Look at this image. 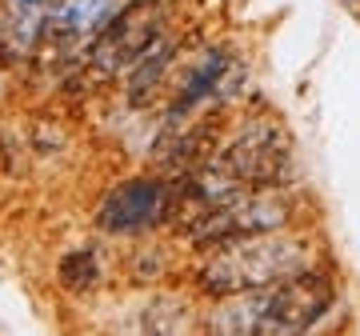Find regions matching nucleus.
Masks as SVG:
<instances>
[{
	"label": "nucleus",
	"instance_id": "obj_9",
	"mask_svg": "<svg viewBox=\"0 0 360 336\" xmlns=\"http://www.w3.org/2000/svg\"><path fill=\"white\" fill-rule=\"evenodd\" d=\"M208 336H276V300L272 288L220 297V304L205 316Z\"/></svg>",
	"mask_w": 360,
	"mask_h": 336
},
{
	"label": "nucleus",
	"instance_id": "obj_3",
	"mask_svg": "<svg viewBox=\"0 0 360 336\" xmlns=\"http://www.w3.org/2000/svg\"><path fill=\"white\" fill-rule=\"evenodd\" d=\"M288 220H292V200H288V193H281V184H272V188H245L232 200H224L220 208H212L188 233V240L205 245V248H217L224 240H240V236L281 233Z\"/></svg>",
	"mask_w": 360,
	"mask_h": 336
},
{
	"label": "nucleus",
	"instance_id": "obj_10",
	"mask_svg": "<svg viewBox=\"0 0 360 336\" xmlns=\"http://www.w3.org/2000/svg\"><path fill=\"white\" fill-rule=\"evenodd\" d=\"M176 49H180L176 37H160L153 49H148V56L129 72V101L132 104H148L153 101V92L160 89V77H165L168 65L176 60Z\"/></svg>",
	"mask_w": 360,
	"mask_h": 336
},
{
	"label": "nucleus",
	"instance_id": "obj_6",
	"mask_svg": "<svg viewBox=\"0 0 360 336\" xmlns=\"http://www.w3.org/2000/svg\"><path fill=\"white\" fill-rule=\"evenodd\" d=\"M120 0H56L49 20V44L56 49V56H89V49L96 44L104 28L116 20Z\"/></svg>",
	"mask_w": 360,
	"mask_h": 336
},
{
	"label": "nucleus",
	"instance_id": "obj_11",
	"mask_svg": "<svg viewBox=\"0 0 360 336\" xmlns=\"http://www.w3.org/2000/svg\"><path fill=\"white\" fill-rule=\"evenodd\" d=\"M96 280H101V264L92 252H68L60 260V285L68 292H89V288H96Z\"/></svg>",
	"mask_w": 360,
	"mask_h": 336
},
{
	"label": "nucleus",
	"instance_id": "obj_5",
	"mask_svg": "<svg viewBox=\"0 0 360 336\" xmlns=\"http://www.w3.org/2000/svg\"><path fill=\"white\" fill-rule=\"evenodd\" d=\"M172 200H176V184L172 181H156V176L124 181L101 200V208H96V228L108 236L153 233L165 220H172Z\"/></svg>",
	"mask_w": 360,
	"mask_h": 336
},
{
	"label": "nucleus",
	"instance_id": "obj_4",
	"mask_svg": "<svg viewBox=\"0 0 360 336\" xmlns=\"http://www.w3.org/2000/svg\"><path fill=\"white\" fill-rule=\"evenodd\" d=\"M208 164L240 188H272L288 172V136L272 120H252Z\"/></svg>",
	"mask_w": 360,
	"mask_h": 336
},
{
	"label": "nucleus",
	"instance_id": "obj_8",
	"mask_svg": "<svg viewBox=\"0 0 360 336\" xmlns=\"http://www.w3.org/2000/svg\"><path fill=\"white\" fill-rule=\"evenodd\" d=\"M240 77V65H232V56L224 49H208L200 60H196L184 80H180L176 96H172V108H168V117L172 120H184L193 117L200 104L208 101H224V92L232 89V80Z\"/></svg>",
	"mask_w": 360,
	"mask_h": 336
},
{
	"label": "nucleus",
	"instance_id": "obj_1",
	"mask_svg": "<svg viewBox=\"0 0 360 336\" xmlns=\"http://www.w3.org/2000/svg\"><path fill=\"white\" fill-rule=\"evenodd\" d=\"M312 264V245L304 236L288 233H257L240 240H224L212 248V257L200 269V288L212 297H236L257 292L281 280H292Z\"/></svg>",
	"mask_w": 360,
	"mask_h": 336
},
{
	"label": "nucleus",
	"instance_id": "obj_7",
	"mask_svg": "<svg viewBox=\"0 0 360 336\" xmlns=\"http://www.w3.org/2000/svg\"><path fill=\"white\" fill-rule=\"evenodd\" d=\"M56 0H0V56L4 60H28L49 40V20Z\"/></svg>",
	"mask_w": 360,
	"mask_h": 336
},
{
	"label": "nucleus",
	"instance_id": "obj_2",
	"mask_svg": "<svg viewBox=\"0 0 360 336\" xmlns=\"http://www.w3.org/2000/svg\"><path fill=\"white\" fill-rule=\"evenodd\" d=\"M168 13L172 4L168 0H136L129 8H120L116 20L104 28L96 44L89 49L84 65H89L92 80H116V77H129L132 68L141 65L148 49H153L160 37H168Z\"/></svg>",
	"mask_w": 360,
	"mask_h": 336
}]
</instances>
